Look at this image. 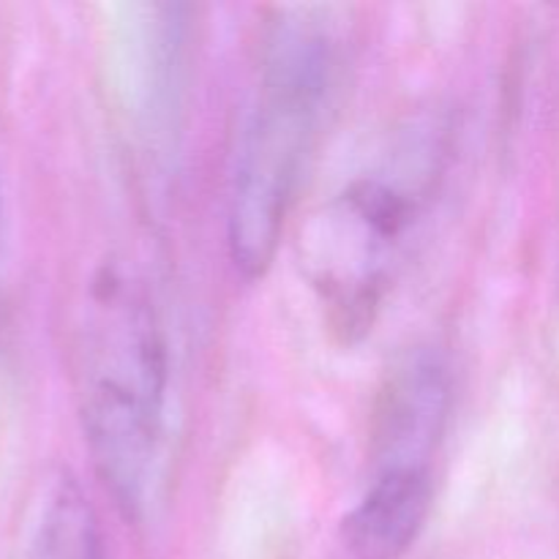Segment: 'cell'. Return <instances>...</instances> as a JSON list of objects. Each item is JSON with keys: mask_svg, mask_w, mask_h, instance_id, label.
I'll return each mask as SVG.
<instances>
[{"mask_svg": "<svg viewBox=\"0 0 559 559\" xmlns=\"http://www.w3.org/2000/svg\"><path fill=\"white\" fill-rule=\"evenodd\" d=\"M451 407V385L445 366L418 353L388 374L374 413L377 469L424 467L431 469Z\"/></svg>", "mask_w": 559, "mask_h": 559, "instance_id": "obj_4", "label": "cell"}, {"mask_svg": "<svg viewBox=\"0 0 559 559\" xmlns=\"http://www.w3.org/2000/svg\"><path fill=\"white\" fill-rule=\"evenodd\" d=\"M331 63V38L320 22L306 14L276 22L229 194V254L246 278L262 276L276 254L314 145Z\"/></svg>", "mask_w": 559, "mask_h": 559, "instance_id": "obj_2", "label": "cell"}, {"mask_svg": "<svg viewBox=\"0 0 559 559\" xmlns=\"http://www.w3.org/2000/svg\"><path fill=\"white\" fill-rule=\"evenodd\" d=\"M16 559H102L96 513L71 475L41 486Z\"/></svg>", "mask_w": 559, "mask_h": 559, "instance_id": "obj_6", "label": "cell"}, {"mask_svg": "<svg viewBox=\"0 0 559 559\" xmlns=\"http://www.w3.org/2000/svg\"><path fill=\"white\" fill-rule=\"evenodd\" d=\"M413 191L385 178L355 180L300 235L306 276L344 336L364 333L415 224Z\"/></svg>", "mask_w": 559, "mask_h": 559, "instance_id": "obj_3", "label": "cell"}, {"mask_svg": "<svg viewBox=\"0 0 559 559\" xmlns=\"http://www.w3.org/2000/svg\"><path fill=\"white\" fill-rule=\"evenodd\" d=\"M431 469H374L369 489L344 516L342 546L349 559H402L431 511Z\"/></svg>", "mask_w": 559, "mask_h": 559, "instance_id": "obj_5", "label": "cell"}, {"mask_svg": "<svg viewBox=\"0 0 559 559\" xmlns=\"http://www.w3.org/2000/svg\"><path fill=\"white\" fill-rule=\"evenodd\" d=\"M76 399L98 478L129 516L145 502L167 399V347L145 282L118 262L91 278L76 328Z\"/></svg>", "mask_w": 559, "mask_h": 559, "instance_id": "obj_1", "label": "cell"}]
</instances>
